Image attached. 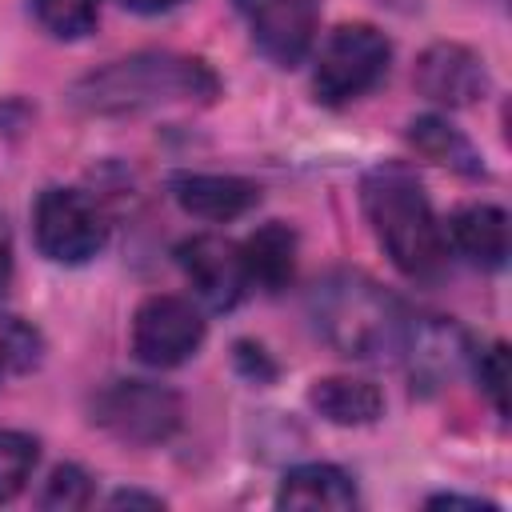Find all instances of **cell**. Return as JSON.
<instances>
[{
    "label": "cell",
    "mask_w": 512,
    "mask_h": 512,
    "mask_svg": "<svg viewBox=\"0 0 512 512\" xmlns=\"http://www.w3.org/2000/svg\"><path fill=\"white\" fill-rule=\"evenodd\" d=\"M220 92L216 72L196 56L136 52L72 84V104L92 116H140L168 104H208Z\"/></svg>",
    "instance_id": "6da1fadb"
},
{
    "label": "cell",
    "mask_w": 512,
    "mask_h": 512,
    "mask_svg": "<svg viewBox=\"0 0 512 512\" xmlns=\"http://www.w3.org/2000/svg\"><path fill=\"white\" fill-rule=\"evenodd\" d=\"M360 204H364V216H368L380 248L404 276L424 280V276L440 272L448 236L424 196V184L404 164L372 168L360 184Z\"/></svg>",
    "instance_id": "7a4b0ae2"
},
{
    "label": "cell",
    "mask_w": 512,
    "mask_h": 512,
    "mask_svg": "<svg viewBox=\"0 0 512 512\" xmlns=\"http://www.w3.org/2000/svg\"><path fill=\"white\" fill-rule=\"evenodd\" d=\"M308 312L316 320V332L340 356L376 360L400 352L408 340L400 304L360 272H336L320 280L308 296Z\"/></svg>",
    "instance_id": "3957f363"
},
{
    "label": "cell",
    "mask_w": 512,
    "mask_h": 512,
    "mask_svg": "<svg viewBox=\"0 0 512 512\" xmlns=\"http://www.w3.org/2000/svg\"><path fill=\"white\" fill-rule=\"evenodd\" d=\"M392 60V44L380 28L372 24H340L320 56H316V72H312V92L320 104L340 108L360 100L364 92H372Z\"/></svg>",
    "instance_id": "277c9868"
},
{
    "label": "cell",
    "mask_w": 512,
    "mask_h": 512,
    "mask_svg": "<svg viewBox=\"0 0 512 512\" xmlns=\"http://www.w3.org/2000/svg\"><path fill=\"white\" fill-rule=\"evenodd\" d=\"M32 232L48 260L88 264L108 244V216L80 188H44L32 208Z\"/></svg>",
    "instance_id": "5b68a950"
},
{
    "label": "cell",
    "mask_w": 512,
    "mask_h": 512,
    "mask_svg": "<svg viewBox=\"0 0 512 512\" xmlns=\"http://www.w3.org/2000/svg\"><path fill=\"white\" fill-rule=\"evenodd\" d=\"M92 420L124 444H160L180 428V396L148 380H112L92 396Z\"/></svg>",
    "instance_id": "8992f818"
},
{
    "label": "cell",
    "mask_w": 512,
    "mask_h": 512,
    "mask_svg": "<svg viewBox=\"0 0 512 512\" xmlns=\"http://www.w3.org/2000/svg\"><path fill=\"white\" fill-rule=\"evenodd\" d=\"M204 344V320L184 296H148L132 316V352L152 368H176Z\"/></svg>",
    "instance_id": "52a82bcc"
},
{
    "label": "cell",
    "mask_w": 512,
    "mask_h": 512,
    "mask_svg": "<svg viewBox=\"0 0 512 512\" xmlns=\"http://www.w3.org/2000/svg\"><path fill=\"white\" fill-rule=\"evenodd\" d=\"M236 8L252 28L256 48L272 64L292 68L308 56L320 20V0H236Z\"/></svg>",
    "instance_id": "ba28073f"
},
{
    "label": "cell",
    "mask_w": 512,
    "mask_h": 512,
    "mask_svg": "<svg viewBox=\"0 0 512 512\" xmlns=\"http://www.w3.org/2000/svg\"><path fill=\"white\" fill-rule=\"evenodd\" d=\"M420 96L448 104V108H468L488 92V68L484 60L464 48V44H432L420 52L416 72H412Z\"/></svg>",
    "instance_id": "9c48e42d"
},
{
    "label": "cell",
    "mask_w": 512,
    "mask_h": 512,
    "mask_svg": "<svg viewBox=\"0 0 512 512\" xmlns=\"http://www.w3.org/2000/svg\"><path fill=\"white\" fill-rule=\"evenodd\" d=\"M176 260L188 284L196 288V296L208 300L212 308H232L248 288L240 248L224 236H192L176 248Z\"/></svg>",
    "instance_id": "30bf717a"
},
{
    "label": "cell",
    "mask_w": 512,
    "mask_h": 512,
    "mask_svg": "<svg viewBox=\"0 0 512 512\" xmlns=\"http://www.w3.org/2000/svg\"><path fill=\"white\" fill-rule=\"evenodd\" d=\"M172 192H176V204L188 212V216H200V220H236L244 216L248 208H256L260 200V188L252 180H240V176H216V172H192V176H176L172 180Z\"/></svg>",
    "instance_id": "8fae6325"
},
{
    "label": "cell",
    "mask_w": 512,
    "mask_h": 512,
    "mask_svg": "<svg viewBox=\"0 0 512 512\" xmlns=\"http://www.w3.org/2000/svg\"><path fill=\"white\" fill-rule=\"evenodd\" d=\"M448 236H452L456 252L464 260H472L476 268L496 272L508 260V216L496 204H468V208H460L452 216V224H448Z\"/></svg>",
    "instance_id": "7c38bea8"
},
{
    "label": "cell",
    "mask_w": 512,
    "mask_h": 512,
    "mask_svg": "<svg viewBox=\"0 0 512 512\" xmlns=\"http://www.w3.org/2000/svg\"><path fill=\"white\" fill-rule=\"evenodd\" d=\"M240 260L248 284L264 292H280L296 272V232L280 220H268L240 244Z\"/></svg>",
    "instance_id": "4fadbf2b"
},
{
    "label": "cell",
    "mask_w": 512,
    "mask_h": 512,
    "mask_svg": "<svg viewBox=\"0 0 512 512\" xmlns=\"http://www.w3.org/2000/svg\"><path fill=\"white\" fill-rule=\"evenodd\" d=\"M280 508H352L356 484L332 464H300L280 480Z\"/></svg>",
    "instance_id": "5bb4252c"
},
{
    "label": "cell",
    "mask_w": 512,
    "mask_h": 512,
    "mask_svg": "<svg viewBox=\"0 0 512 512\" xmlns=\"http://www.w3.org/2000/svg\"><path fill=\"white\" fill-rule=\"evenodd\" d=\"M308 404L332 420V424H372L384 412V396L372 380H356V376H324L312 384Z\"/></svg>",
    "instance_id": "9a60e30c"
},
{
    "label": "cell",
    "mask_w": 512,
    "mask_h": 512,
    "mask_svg": "<svg viewBox=\"0 0 512 512\" xmlns=\"http://www.w3.org/2000/svg\"><path fill=\"white\" fill-rule=\"evenodd\" d=\"M408 140L416 152H424L428 160L452 168V172H464V176H484V164H480V152L468 144V136H460L456 128H448L440 116H420L408 124Z\"/></svg>",
    "instance_id": "2e32d148"
},
{
    "label": "cell",
    "mask_w": 512,
    "mask_h": 512,
    "mask_svg": "<svg viewBox=\"0 0 512 512\" xmlns=\"http://www.w3.org/2000/svg\"><path fill=\"white\" fill-rule=\"evenodd\" d=\"M28 8L40 20V28L60 40L88 36L100 16V0H28Z\"/></svg>",
    "instance_id": "e0dca14e"
},
{
    "label": "cell",
    "mask_w": 512,
    "mask_h": 512,
    "mask_svg": "<svg viewBox=\"0 0 512 512\" xmlns=\"http://www.w3.org/2000/svg\"><path fill=\"white\" fill-rule=\"evenodd\" d=\"M36 460H40L36 436L12 432V428L0 432V504L24 492V484H28L32 472H36Z\"/></svg>",
    "instance_id": "ac0fdd59"
},
{
    "label": "cell",
    "mask_w": 512,
    "mask_h": 512,
    "mask_svg": "<svg viewBox=\"0 0 512 512\" xmlns=\"http://www.w3.org/2000/svg\"><path fill=\"white\" fill-rule=\"evenodd\" d=\"M44 340L40 332L20 316H0V380L24 376L40 364Z\"/></svg>",
    "instance_id": "d6986e66"
},
{
    "label": "cell",
    "mask_w": 512,
    "mask_h": 512,
    "mask_svg": "<svg viewBox=\"0 0 512 512\" xmlns=\"http://www.w3.org/2000/svg\"><path fill=\"white\" fill-rule=\"evenodd\" d=\"M88 500H92V484H88V476H84L76 464H60V468L48 476L44 492H40V508H56V512L84 508Z\"/></svg>",
    "instance_id": "ffe728a7"
},
{
    "label": "cell",
    "mask_w": 512,
    "mask_h": 512,
    "mask_svg": "<svg viewBox=\"0 0 512 512\" xmlns=\"http://www.w3.org/2000/svg\"><path fill=\"white\" fill-rule=\"evenodd\" d=\"M476 372H480V384H484L488 400H492L496 412L504 416V412H508V400H504V384H508V348H504V344H492V348L480 356Z\"/></svg>",
    "instance_id": "44dd1931"
},
{
    "label": "cell",
    "mask_w": 512,
    "mask_h": 512,
    "mask_svg": "<svg viewBox=\"0 0 512 512\" xmlns=\"http://www.w3.org/2000/svg\"><path fill=\"white\" fill-rule=\"evenodd\" d=\"M128 12H140V16H160V12H172L180 8L184 0H120Z\"/></svg>",
    "instance_id": "7402d4cb"
},
{
    "label": "cell",
    "mask_w": 512,
    "mask_h": 512,
    "mask_svg": "<svg viewBox=\"0 0 512 512\" xmlns=\"http://www.w3.org/2000/svg\"><path fill=\"white\" fill-rule=\"evenodd\" d=\"M8 276H12V236H8V224L0 220V296L8 288Z\"/></svg>",
    "instance_id": "603a6c76"
},
{
    "label": "cell",
    "mask_w": 512,
    "mask_h": 512,
    "mask_svg": "<svg viewBox=\"0 0 512 512\" xmlns=\"http://www.w3.org/2000/svg\"><path fill=\"white\" fill-rule=\"evenodd\" d=\"M432 508H480V512H496V504H484V500H464V496H436V500H428Z\"/></svg>",
    "instance_id": "cb8c5ba5"
},
{
    "label": "cell",
    "mask_w": 512,
    "mask_h": 512,
    "mask_svg": "<svg viewBox=\"0 0 512 512\" xmlns=\"http://www.w3.org/2000/svg\"><path fill=\"white\" fill-rule=\"evenodd\" d=\"M108 504H112V508H120V504H144V508H160V496H144V492H116Z\"/></svg>",
    "instance_id": "d4e9b609"
}]
</instances>
